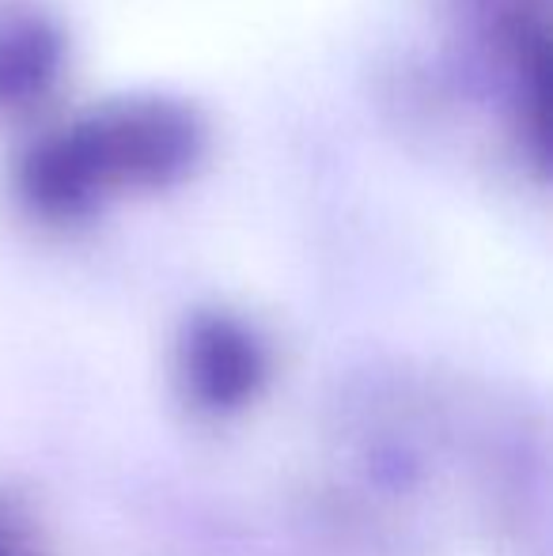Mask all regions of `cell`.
<instances>
[{
    "label": "cell",
    "instance_id": "4",
    "mask_svg": "<svg viewBox=\"0 0 553 556\" xmlns=\"http://www.w3.org/2000/svg\"><path fill=\"white\" fill-rule=\"evenodd\" d=\"M65 58V38L50 20L20 15L0 23V106L42 96Z\"/></svg>",
    "mask_w": 553,
    "mask_h": 556
},
{
    "label": "cell",
    "instance_id": "5",
    "mask_svg": "<svg viewBox=\"0 0 553 556\" xmlns=\"http://www.w3.org/2000/svg\"><path fill=\"white\" fill-rule=\"evenodd\" d=\"M0 556H50L38 522L23 507L0 500Z\"/></svg>",
    "mask_w": 553,
    "mask_h": 556
},
{
    "label": "cell",
    "instance_id": "1",
    "mask_svg": "<svg viewBox=\"0 0 553 556\" xmlns=\"http://www.w3.org/2000/svg\"><path fill=\"white\" fill-rule=\"evenodd\" d=\"M73 140L99 182L160 190L193 170L205 148V125L186 103L167 96H137L76 122Z\"/></svg>",
    "mask_w": 553,
    "mask_h": 556
},
{
    "label": "cell",
    "instance_id": "2",
    "mask_svg": "<svg viewBox=\"0 0 553 556\" xmlns=\"http://www.w3.org/2000/svg\"><path fill=\"white\" fill-rule=\"evenodd\" d=\"M178 390L205 417H236L269 387L274 359L254 326L228 311H198L186 318L175 352Z\"/></svg>",
    "mask_w": 553,
    "mask_h": 556
},
{
    "label": "cell",
    "instance_id": "3",
    "mask_svg": "<svg viewBox=\"0 0 553 556\" xmlns=\"http://www.w3.org/2000/svg\"><path fill=\"white\" fill-rule=\"evenodd\" d=\"M23 198L53 220H73L84 216L99 201V182L84 163L73 132H53L42 144H35L20 170Z\"/></svg>",
    "mask_w": 553,
    "mask_h": 556
}]
</instances>
